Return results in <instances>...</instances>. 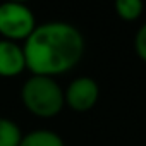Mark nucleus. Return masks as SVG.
I'll return each mask as SVG.
<instances>
[{"label":"nucleus","mask_w":146,"mask_h":146,"mask_svg":"<svg viewBox=\"0 0 146 146\" xmlns=\"http://www.w3.org/2000/svg\"><path fill=\"white\" fill-rule=\"evenodd\" d=\"M26 69L33 76L57 78L72 70L84 55V36L69 23L52 21L35 28L23 43Z\"/></svg>","instance_id":"obj_1"},{"label":"nucleus","mask_w":146,"mask_h":146,"mask_svg":"<svg viewBox=\"0 0 146 146\" xmlns=\"http://www.w3.org/2000/svg\"><path fill=\"white\" fill-rule=\"evenodd\" d=\"M134 50H136V55L143 62H146V23L137 29L134 36Z\"/></svg>","instance_id":"obj_9"},{"label":"nucleus","mask_w":146,"mask_h":146,"mask_svg":"<svg viewBox=\"0 0 146 146\" xmlns=\"http://www.w3.org/2000/svg\"><path fill=\"white\" fill-rule=\"evenodd\" d=\"M100 98L98 83L90 76H81L69 83L64 90V102L65 105L78 113L90 112Z\"/></svg>","instance_id":"obj_4"},{"label":"nucleus","mask_w":146,"mask_h":146,"mask_svg":"<svg viewBox=\"0 0 146 146\" xmlns=\"http://www.w3.org/2000/svg\"><path fill=\"white\" fill-rule=\"evenodd\" d=\"M21 102L24 108L38 119L57 117L65 107L60 84L53 78L33 74L21 86Z\"/></svg>","instance_id":"obj_2"},{"label":"nucleus","mask_w":146,"mask_h":146,"mask_svg":"<svg viewBox=\"0 0 146 146\" xmlns=\"http://www.w3.org/2000/svg\"><path fill=\"white\" fill-rule=\"evenodd\" d=\"M23 139L21 127L5 117H0V146H19Z\"/></svg>","instance_id":"obj_7"},{"label":"nucleus","mask_w":146,"mask_h":146,"mask_svg":"<svg viewBox=\"0 0 146 146\" xmlns=\"http://www.w3.org/2000/svg\"><path fill=\"white\" fill-rule=\"evenodd\" d=\"M144 11L141 0H117L115 2V14L127 23L137 21Z\"/></svg>","instance_id":"obj_8"},{"label":"nucleus","mask_w":146,"mask_h":146,"mask_svg":"<svg viewBox=\"0 0 146 146\" xmlns=\"http://www.w3.org/2000/svg\"><path fill=\"white\" fill-rule=\"evenodd\" d=\"M26 70V58L21 43L0 40V78H17Z\"/></svg>","instance_id":"obj_5"},{"label":"nucleus","mask_w":146,"mask_h":146,"mask_svg":"<svg viewBox=\"0 0 146 146\" xmlns=\"http://www.w3.org/2000/svg\"><path fill=\"white\" fill-rule=\"evenodd\" d=\"M19 146H65V143L55 131L35 129L28 134H23Z\"/></svg>","instance_id":"obj_6"},{"label":"nucleus","mask_w":146,"mask_h":146,"mask_svg":"<svg viewBox=\"0 0 146 146\" xmlns=\"http://www.w3.org/2000/svg\"><path fill=\"white\" fill-rule=\"evenodd\" d=\"M35 12L19 2L0 4V36L7 41H26L36 28Z\"/></svg>","instance_id":"obj_3"}]
</instances>
